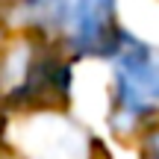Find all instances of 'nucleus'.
<instances>
[{"label": "nucleus", "mask_w": 159, "mask_h": 159, "mask_svg": "<svg viewBox=\"0 0 159 159\" xmlns=\"http://www.w3.org/2000/svg\"><path fill=\"white\" fill-rule=\"evenodd\" d=\"M56 21L65 27L77 50L85 53H118V33H115V9L109 3H68L53 6Z\"/></svg>", "instance_id": "f257e3e1"}, {"label": "nucleus", "mask_w": 159, "mask_h": 159, "mask_svg": "<svg viewBox=\"0 0 159 159\" xmlns=\"http://www.w3.org/2000/svg\"><path fill=\"white\" fill-rule=\"evenodd\" d=\"M118 91L121 103L130 109H144L159 97V56L150 47L124 39L118 47Z\"/></svg>", "instance_id": "f03ea898"}, {"label": "nucleus", "mask_w": 159, "mask_h": 159, "mask_svg": "<svg viewBox=\"0 0 159 159\" xmlns=\"http://www.w3.org/2000/svg\"><path fill=\"white\" fill-rule=\"evenodd\" d=\"M30 68H33V62H30V47H15V50L3 59V65H0V89L24 91Z\"/></svg>", "instance_id": "7ed1b4c3"}, {"label": "nucleus", "mask_w": 159, "mask_h": 159, "mask_svg": "<svg viewBox=\"0 0 159 159\" xmlns=\"http://www.w3.org/2000/svg\"><path fill=\"white\" fill-rule=\"evenodd\" d=\"M148 153H150V159H159V133H153L148 139Z\"/></svg>", "instance_id": "20e7f679"}]
</instances>
